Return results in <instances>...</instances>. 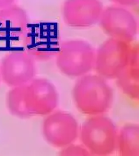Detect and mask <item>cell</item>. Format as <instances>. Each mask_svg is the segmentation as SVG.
Listing matches in <instances>:
<instances>
[{"mask_svg": "<svg viewBox=\"0 0 139 156\" xmlns=\"http://www.w3.org/2000/svg\"><path fill=\"white\" fill-rule=\"evenodd\" d=\"M73 99L82 115H104L113 106V90L103 77L88 73L79 77L74 83Z\"/></svg>", "mask_w": 139, "mask_h": 156, "instance_id": "cell-1", "label": "cell"}, {"mask_svg": "<svg viewBox=\"0 0 139 156\" xmlns=\"http://www.w3.org/2000/svg\"><path fill=\"white\" fill-rule=\"evenodd\" d=\"M117 129L104 115H91L79 127L78 139L90 155H111L116 150Z\"/></svg>", "mask_w": 139, "mask_h": 156, "instance_id": "cell-2", "label": "cell"}, {"mask_svg": "<svg viewBox=\"0 0 139 156\" xmlns=\"http://www.w3.org/2000/svg\"><path fill=\"white\" fill-rule=\"evenodd\" d=\"M96 50L83 39H69L61 43L56 54V65L70 78H79L94 69Z\"/></svg>", "mask_w": 139, "mask_h": 156, "instance_id": "cell-3", "label": "cell"}, {"mask_svg": "<svg viewBox=\"0 0 139 156\" xmlns=\"http://www.w3.org/2000/svg\"><path fill=\"white\" fill-rule=\"evenodd\" d=\"M21 41L23 49L36 62L55 57L62 43L57 24L44 22L29 23Z\"/></svg>", "mask_w": 139, "mask_h": 156, "instance_id": "cell-4", "label": "cell"}, {"mask_svg": "<svg viewBox=\"0 0 139 156\" xmlns=\"http://www.w3.org/2000/svg\"><path fill=\"white\" fill-rule=\"evenodd\" d=\"M131 43L109 38L102 44L95 55L97 74L106 80H116L129 63Z\"/></svg>", "mask_w": 139, "mask_h": 156, "instance_id": "cell-5", "label": "cell"}, {"mask_svg": "<svg viewBox=\"0 0 139 156\" xmlns=\"http://www.w3.org/2000/svg\"><path fill=\"white\" fill-rule=\"evenodd\" d=\"M79 124L76 118L68 112H52L42 124L45 140L57 149H63L76 142L79 135Z\"/></svg>", "mask_w": 139, "mask_h": 156, "instance_id": "cell-6", "label": "cell"}, {"mask_svg": "<svg viewBox=\"0 0 139 156\" xmlns=\"http://www.w3.org/2000/svg\"><path fill=\"white\" fill-rule=\"evenodd\" d=\"M23 99L27 110L33 116H47L57 108L58 93L50 80L34 78L24 85Z\"/></svg>", "mask_w": 139, "mask_h": 156, "instance_id": "cell-7", "label": "cell"}, {"mask_svg": "<svg viewBox=\"0 0 139 156\" xmlns=\"http://www.w3.org/2000/svg\"><path fill=\"white\" fill-rule=\"evenodd\" d=\"M36 73V61L24 49L9 51L0 61L1 80L11 88L25 85Z\"/></svg>", "mask_w": 139, "mask_h": 156, "instance_id": "cell-8", "label": "cell"}, {"mask_svg": "<svg viewBox=\"0 0 139 156\" xmlns=\"http://www.w3.org/2000/svg\"><path fill=\"white\" fill-rule=\"evenodd\" d=\"M103 31L109 38L131 43L138 33V22L125 7L112 5L103 9L99 19Z\"/></svg>", "mask_w": 139, "mask_h": 156, "instance_id": "cell-9", "label": "cell"}, {"mask_svg": "<svg viewBox=\"0 0 139 156\" xmlns=\"http://www.w3.org/2000/svg\"><path fill=\"white\" fill-rule=\"evenodd\" d=\"M103 10L100 0H65L62 17L65 24L73 29H88L97 24Z\"/></svg>", "mask_w": 139, "mask_h": 156, "instance_id": "cell-10", "label": "cell"}, {"mask_svg": "<svg viewBox=\"0 0 139 156\" xmlns=\"http://www.w3.org/2000/svg\"><path fill=\"white\" fill-rule=\"evenodd\" d=\"M30 23L28 13L16 4L0 9V39L19 41Z\"/></svg>", "mask_w": 139, "mask_h": 156, "instance_id": "cell-11", "label": "cell"}, {"mask_svg": "<svg viewBox=\"0 0 139 156\" xmlns=\"http://www.w3.org/2000/svg\"><path fill=\"white\" fill-rule=\"evenodd\" d=\"M139 54L138 46H133L129 63L117 77V83L120 89L130 99H139Z\"/></svg>", "mask_w": 139, "mask_h": 156, "instance_id": "cell-12", "label": "cell"}, {"mask_svg": "<svg viewBox=\"0 0 139 156\" xmlns=\"http://www.w3.org/2000/svg\"><path fill=\"white\" fill-rule=\"evenodd\" d=\"M116 150L121 156L139 155L138 124H125L117 131Z\"/></svg>", "mask_w": 139, "mask_h": 156, "instance_id": "cell-13", "label": "cell"}, {"mask_svg": "<svg viewBox=\"0 0 139 156\" xmlns=\"http://www.w3.org/2000/svg\"><path fill=\"white\" fill-rule=\"evenodd\" d=\"M24 85L11 88L6 96V105L12 115L20 119H28L31 117L27 110L23 99Z\"/></svg>", "mask_w": 139, "mask_h": 156, "instance_id": "cell-14", "label": "cell"}, {"mask_svg": "<svg viewBox=\"0 0 139 156\" xmlns=\"http://www.w3.org/2000/svg\"><path fill=\"white\" fill-rule=\"evenodd\" d=\"M61 155H90L89 152L82 145H74L71 144L60 151Z\"/></svg>", "mask_w": 139, "mask_h": 156, "instance_id": "cell-15", "label": "cell"}, {"mask_svg": "<svg viewBox=\"0 0 139 156\" xmlns=\"http://www.w3.org/2000/svg\"><path fill=\"white\" fill-rule=\"evenodd\" d=\"M110 1L115 5H119L125 8L135 6L139 3V0H110Z\"/></svg>", "mask_w": 139, "mask_h": 156, "instance_id": "cell-16", "label": "cell"}, {"mask_svg": "<svg viewBox=\"0 0 139 156\" xmlns=\"http://www.w3.org/2000/svg\"><path fill=\"white\" fill-rule=\"evenodd\" d=\"M15 0H0V9L14 4Z\"/></svg>", "mask_w": 139, "mask_h": 156, "instance_id": "cell-17", "label": "cell"}, {"mask_svg": "<svg viewBox=\"0 0 139 156\" xmlns=\"http://www.w3.org/2000/svg\"><path fill=\"white\" fill-rule=\"evenodd\" d=\"M1 81H2V80H1V75H0V82H1Z\"/></svg>", "mask_w": 139, "mask_h": 156, "instance_id": "cell-18", "label": "cell"}]
</instances>
